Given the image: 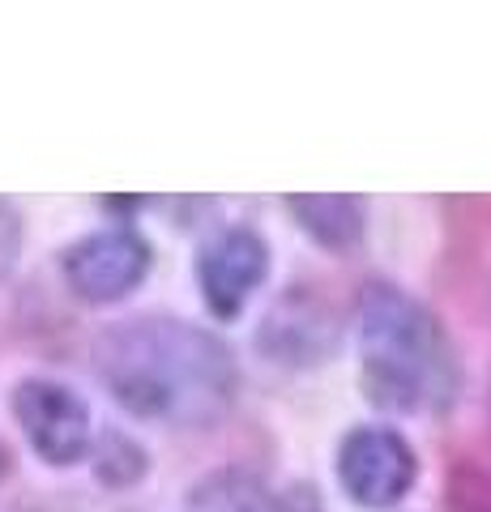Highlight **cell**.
Returning <instances> with one entry per match:
<instances>
[{
    "mask_svg": "<svg viewBox=\"0 0 491 512\" xmlns=\"http://www.w3.org/2000/svg\"><path fill=\"white\" fill-rule=\"evenodd\" d=\"M90 363L120 410L176 431L223 423L240 397L231 346L180 316L116 320L94 338Z\"/></svg>",
    "mask_w": 491,
    "mask_h": 512,
    "instance_id": "6da1fadb",
    "label": "cell"
},
{
    "mask_svg": "<svg viewBox=\"0 0 491 512\" xmlns=\"http://www.w3.org/2000/svg\"><path fill=\"white\" fill-rule=\"evenodd\" d=\"M359 389L376 410L440 414L457 402L462 363L440 316L402 286L368 282L355 299Z\"/></svg>",
    "mask_w": 491,
    "mask_h": 512,
    "instance_id": "7a4b0ae2",
    "label": "cell"
},
{
    "mask_svg": "<svg viewBox=\"0 0 491 512\" xmlns=\"http://www.w3.org/2000/svg\"><path fill=\"white\" fill-rule=\"evenodd\" d=\"M9 410L30 444V453H35L43 466L69 470L90 453L94 419H90L86 397L69 389V384L47 380V376H26L13 384Z\"/></svg>",
    "mask_w": 491,
    "mask_h": 512,
    "instance_id": "3957f363",
    "label": "cell"
},
{
    "mask_svg": "<svg viewBox=\"0 0 491 512\" xmlns=\"http://www.w3.org/2000/svg\"><path fill=\"white\" fill-rule=\"evenodd\" d=\"M415 478H419V453L398 427L359 423L342 436L338 483L351 504L368 512H389L410 495Z\"/></svg>",
    "mask_w": 491,
    "mask_h": 512,
    "instance_id": "277c9868",
    "label": "cell"
},
{
    "mask_svg": "<svg viewBox=\"0 0 491 512\" xmlns=\"http://www.w3.org/2000/svg\"><path fill=\"white\" fill-rule=\"evenodd\" d=\"M150 265H154L150 239L137 235L133 227H107V231L82 235L77 244L60 252V278L90 308H107V303L129 299L146 282Z\"/></svg>",
    "mask_w": 491,
    "mask_h": 512,
    "instance_id": "5b68a950",
    "label": "cell"
},
{
    "mask_svg": "<svg viewBox=\"0 0 491 512\" xmlns=\"http://www.w3.org/2000/svg\"><path fill=\"white\" fill-rule=\"evenodd\" d=\"M269 278V244L252 227L214 231L197 252V286L214 320H235Z\"/></svg>",
    "mask_w": 491,
    "mask_h": 512,
    "instance_id": "8992f818",
    "label": "cell"
},
{
    "mask_svg": "<svg viewBox=\"0 0 491 512\" xmlns=\"http://www.w3.org/2000/svg\"><path fill=\"white\" fill-rule=\"evenodd\" d=\"M338 320L321 299L304 286H291L287 295L274 299V308L265 312L257 329V350L278 363V367H316L338 355Z\"/></svg>",
    "mask_w": 491,
    "mask_h": 512,
    "instance_id": "52a82bcc",
    "label": "cell"
},
{
    "mask_svg": "<svg viewBox=\"0 0 491 512\" xmlns=\"http://www.w3.org/2000/svg\"><path fill=\"white\" fill-rule=\"evenodd\" d=\"M282 205L295 227L325 252H355L368 235V205L351 192H299Z\"/></svg>",
    "mask_w": 491,
    "mask_h": 512,
    "instance_id": "ba28073f",
    "label": "cell"
},
{
    "mask_svg": "<svg viewBox=\"0 0 491 512\" xmlns=\"http://www.w3.org/2000/svg\"><path fill=\"white\" fill-rule=\"evenodd\" d=\"M94 453V474H99L103 487H133L141 474L150 470V457L129 431H103L99 440L90 444Z\"/></svg>",
    "mask_w": 491,
    "mask_h": 512,
    "instance_id": "9c48e42d",
    "label": "cell"
},
{
    "mask_svg": "<svg viewBox=\"0 0 491 512\" xmlns=\"http://www.w3.org/2000/svg\"><path fill=\"white\" fill-rule=\"evenodd\" d=\"M22 244H26V218H22L18 205L0 197V282L18 269Z\"/></svg>",
    "mask_w": 491,
    "mask_h": 512,
    "instance_id": "30bf717a",
    "label": "cell"
},
{
    "mask_svg": "<svg viewBox=\"0 0 491 512\" xmlns=\"http://www.w3.org/2000/svg\"><path fill=\"white\" fill-rule=\"evenodd\" d=\"M9 478V453H5V444H0V483Z\"/></svg>",
    "mask_w": 491,
    "mask_h": 512,
    "instance_id": "8fae6325",
    "label": "cell"
}]
</instances>
